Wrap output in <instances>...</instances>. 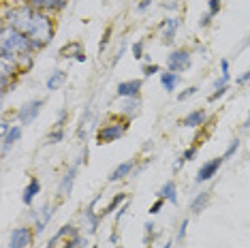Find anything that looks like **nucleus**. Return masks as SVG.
<instances>
[{
  "label": "nucleus",
  "mask_w": 250,
  "mask_h": 248,
  "mask_svg": "<svg viewBox=\"0 0 250 248\" xmlns=\"http://www.w3.org/2000/svg\"><path fill=\"white\" fill-rule=\"evenodd\" d=\"M141 88H144V80L141 77H135V80H124L118 83L116 88V97L118 99H135L141 94Z\"/></svg>",
  "instance_id": "nucleus-11"
},
{
  "label": "nucleus",
  "mask_w": 250,
  "mask_h": 248,
  "mask_svg": "<svg viewBox=\"0 0 250 248\" xmlns=\"http://www.w3.org/2000/svg\"><path fill=\"white\" fill-rule=\"evenodd\" d=\"M11 126H13V124H9L7 120H2V122H0V131H2V135H7V133L11 131Z\"/></svg>",
  "instance_id": "nucleus-45"
},
{
  "label": "nucleus",
  "mask_w": 250,
  "mask_h": 248,
  "mask_svg": "<svg viewBox=\"0 0 250 248\" xmlns=\"http://www.w3.org/2000/svg\"><path fill=\"white\" fill-rule=\"evenodd\" d=\"M88 246V238H86V233H79L75 235V238H69V240H64V244H62L60 248H86Z\"/></svg>",
  "instance_id": "nucleus-28"
},
{
  "label": "nucleus",
  "mask_w": 250,
  "mask_h": 248,
  "mask_svg": "<svg viewBox=\"0 0 250 248\" xmlns=\"http://www.w3.org/2000/svg\"><path fill=\"white\" fill-rule=\"evenodd\" d=\"M167 71H173V73H186L190 69V64H192V54L188 52L186 47H178V49H171L167 56Z\"/></svg>",
  "instance_id": "nucleus-5"
},
{
  "label": "nucleus",
  "mask_w": 250,
  "mask_h": 248,
  "mask_svg": "<svg viewBox=\"0 0 250 248\" xmlns=\"http://www.w3.org/2000/svg\"><path fill=\"white\" fill-rule=\"evenodd\" d=\"M2 20L7 26L24 32L32 41L35 52H41V49H45L54 41V35H56L54 18L49 13H45V11L35 9L26 0L21 4H9V7H4Z\"/></svg>",
  "instance_id": "nucleus-1"
},
{
  "label": "nucleus",
  "mask_w": 250,
  "mask_h": 248,
  "mask_svg": "<svg viewBox=\"0 0 250 248\" xmlns=\"http://www.w3.org/2000/svg\"><path fill=\"white\" fill-rule=\"evenodd\" d=\"M111 35H113V28L107 26L103 30V37H101V41H99V54H103L107 49V45H109V41H111Z\"/></svg>",
  "instance_id": "nucleus-33"
},
{
  "label": "nucleus",
  "mask_w": 250,
  "mask_h": 248,
  "mask_svg": "<svg viewBox=\"0 0 250 248\" xmlns=\"http://www.w3.org/2000/svg\"><path fill=\"white\" fill-rule=\"evenodd\" d=\"M209 199H212V190H203V193H199V195L195 197V199L190 201V212H192V214L203 212V210L208 207Z\"/></svg>",
  "instance_id": "nucleus-25"
},
{
  "label": "nucleus",
  "mask_w": 250,
  "mask_h": 248,
  "mask_svg": "<svg viewBox=\"0 0 250 248\" xmlns=\"http://www.w3.org/2000/svg\"><path fill=\"white\" fill-rule=\"evenodd\" d=\"M90 248H99V246H96V244H92V246H90Z\"/></svg>",
  "instance_id": "nucleus-49"
},
{
  "label": "nucleus",
  "mask_w": 250,
  "mask_h": 248,
  "mask_svg": "<svg viewBox=\"0 0 250 248\" xmlns=\"http://www.w3.org/2000/svg\"><path fill=\"white\" fill-rule=\"evenodd\" d=\"M150 4H152V0H141V2L137 4V11H139V13H144V11L150 9Z\"/></svg>",
  "instance_id": "nucleus-44"
},
{
  "label": "nucleus",
  "mask_w": 250,
  "mask_h": 248,
  "mask_svg": "<svg viewBox=\"0 0 250 248\" xmlns=\"http://www.w3.org/2000/svg\"><path fill=\"white\" fill-rule=\"evenodd\" d=\"M240 145H242V139H240V137H233L231 142H229V145H227V150H225L223 159H225V161L233 159V156H235L237 152H240Z\"/></svg>",
  "instance_id": "nucleus-29"
},
{
  "label": "nucleus",
  "mask_w": 250,
  "mask_h": 248,
  "mask_svg": "<svg viewBox=\"0 0 250 248\" xmlns=\"http://www.w3.org/2000/svg\"><path fill=\"white\" fill-rule=\"evenodd\" d=\"M244 128H250V111H248V116H246V120H244Z\"/></svg>",
  "instance_id": "nucleus-47"
},
{
  "label": "nucleus",
  "mask_w": 250,
  "mask_h": 248,
  "mask_svg": "<svg viewBox=\"0 0 250 248\" xmlns=\"http://www.w3.org/2000/svg\"><path fill=\"white\" fill-rule=\"evenodd\" d=\"M163 7H165V9H171V11H173L175 7H178V4H175V2H165V4H163Z\"/></svg>",
  "instance_id": "nucleus-46"
},
{
  "label": "nucleus",
  "mask_w": 250,
  "mask_h": 248,
  "mask_svg": "<svg viewBox=\"0 0 250 248\" xmlns=\"http://www.w3.org/2000/svg\"><path fill=\"white\" fill-rule=\"evenodd\" d=\"M197 154H199V145H190V148H186L184 152H182V156L178 159V163H175V169H180L184 163H188V161H195Z\"/></svg>",
  "instance_id": "nucleus-27"
},
{
  "label": "nucleus",
  "mask_w": 250,
  "mask_h": 248,
  "mask_svg": "<svg viewBox=\"0 0 250 248\" xmlns=\"http://www.w3.org/2000/svg\"><path fill=\"white\" fill-rule=\"evenodd\" d=\"M20 75H24V73H21V69L15 64V62L0 60V92H2V97H7L11 86L18 83Z\"/></svg>",
  "instance_id": "nucleus-4"
},
{
  "label": "nucleus",
  "mask_w": 250,
  "mask_h": 248,
  "mask_svg": "<svg viewBox=\"0 0 250 248\" xmlns=\"http://www.w3.org/2000/svg\"><path fill=\"white\" fill-rule=\"evenodd\" d=\"M79 165H82V159L64 171V176L60 178V184H58V197H69L73 193V186H75V180H77V173H79Z\"/></svg>",
  "instance_id": "nucleus-10"
},
{
  "label": "nucleus",
  "mask_w": 250,
  "mask_h": 248,
  "mask_svg": "<svg viewBox=\"0 0 250 248\" xmlns=\"http://www.w3.org/2000/svg\"><path fill=\"white\" fill-rule=\"evenodd\" d=\"M66 118H69V109H66V107H62V109L58 111V116H56V128H64Z\"/></svg>",
  "instance_id": "nucleus-37"
},
{
  "label": "nucleus",
  "mask_w": 250,
  "mask_h": 248,
  "mask_svg": "<svg viewBox=\"0 0 250 248\" xmlns=\"http://www.w3.org/2000/svg\"><path fill=\"white\" fill-rule=\"evenodd\" d=\"M128 124H130V120H126V118L103 124V126L96 131V144L105 145V144H113V142H118V139H122L124 133L128 131Z\"/></svg>",
  "instance_id": "nucleus-3"
},
{
  "label": "nucleus",
  "mask_w": 250,
  "mask_h": 248,
  "mask_svg": "<svg viewBox=\"0 0 250 248\" xmlns=\"http://www.w3.org/2000/svg\"><path fill=\"white\" fill-rule=\"evenodd\" d=\"M173 244H175V240H169V242H165L163 248H173Z\"/></svg>",
  "instance_id": "nucleus-48"
},
{
  "label": "nucleus",
  "mask_w": 250,
  "mask_h": 248,
  "mask_svg": "<svg viewBox=\"0 0 250 248\" xmlns=\"http://www.w3.org/2000/svg\"><path fill=\"white\" fill-rule=\"evenodd\" d=\"M21 128H24L21 124H13L11 131L7 135H2V154H7V152L21 139Z\"/></svg>",
  "instance_id": "nucleus-21"
},
{
  "label": "nucleus",
  "mask_w": 250,
  "mask_h": 248,
  "mask_svg": "<svg viewBox=\"0 0 250 248\" xmlns=\"http://www.w3.org/2000/svg\"><path fill=\"white\" fill-rule=\"evenodd\" d=\"M165 204H167V201H165V199H161V197H158V199L154 201V204L150 206V210H147V212H150V216H156V214H158V212H161L163 207H165Z\"/></svg>",
  "instance_id": "nucleus-38"
},
{
  "label": "nucleus",
  "mask_w": 250,
  "mask_h": 248,
  "mask_svg": "<svg viewBox=\"0 0 250 248\" xmlns=\"http://www.w3.org/2000/svg\"><path fill=\"white\" fill-rule=\"evenodd\" d=\"M158 77H161L163 90H167V92H175V88H178L182 82V75L180 73H173V71H163Z\"/></svg>",
  "instance_id": "nucleus-23"
},
{
  "label": "nucleus",
  "mask_w": 250,
  "mask_h": 248,
  "mask_svg": "<svg viewBox=\"0 0 250 248\" xmlns=\"http://www.w3.org/2000/svg\"><path fill=\"white\" fill-rule=\"evenodd\" d=\"M64 83H66V71L56 69V71L49 73V77L45 80V88H47L49 92H56V90H60Z\"/></svg>",
  "instance_id": "nucleus-22"
},
{
  "label": "nucleus",
  "mask_w": 250,
  "mask_h": 248,
  "mask_svg": "<svg viewBox=\"0 0 250 248\" xmlns=\"http://www.w3.org/2000/svg\"><path fill=\"white\" fill-rule=\"evenodd\" d=\"M186 231H188V218H184V221L180 223L178 233H175V244H182V242L186 240Z\"/></svg>",
  "instance_id": "nucleus-34"
},
{
  "label": "nucleus",
  "mask_w": 250,
  "mask_h": 248,
  "mask_svg": "<svg viewBox=\"0 0 250 248\" xmlns=\"http://www.w3.org/2000/svg\"><path fill=\"white\" fill-rule=\"evenodd\" d=\"M39 193H41V180H39V178H30V180H28V184H26V188H24V193H21V204L30 207L32 201L39 197Z\"/></svg>",
  "instance_id": "nucleus-19"
},
{
  "label": "nucleus",
  "mask_w": 250,
  "mask_h": 248,
  "mask_svg": "<svg viewBox=\"0 0 250 248\" xmlns=\"http://www.w3.org/2000/svg\"><path fill=\"white\" fill-rule=\"evenodd\" d=\"M135 159H130V161H124V163H120L113 171L109 173V182H118V180H124V178H128V176H133V169H135Z\"/></svg>",
  "instance_id": "nucleus-20"
},
{
  "label": "nucleus",
  "mask_w": 250,
  "mask_h": 248,
  "mask_svg": "<svg viewBox=\"0 0 250 248\" xmlns=\"http://www.w3.org/2000/svg\"><path fill=\"white\" fill-rule=\"evenodd\" d=\"M64 137H66V131H64V128H56V126H54L52 131H49V135H47V142H45V144L56 145V144H60Z\"/></svg>",
  "instance_id": "nucleus-30"
},
{
  "label": "nucleus",
  "mask_w": 250,
  "mask_h": 248,
  "mask_svg": "<svg viewBox=\"0 0 250 248\" xmlns=\"http://www.w3.org/2000/svg\"><path fill=\"white\" fill-rule=\"evenodd\" d=\"M58 56L62 60H75V62H86L88 56H86V49H83V45L79 41H71L66 45H62Z\"/></svg>",
  "instance_id": "nucleus-12"
},
{
  "label": "nucleus",
  "mask_w": 250,
  "mask_h": 248,
  "mask_svg": "<svg viewBox=\"0 0 250 248\" xmlns=\"http://www.w3.org/2000/svg\"><path fill=\"white\" fill-rule=\"evenodd\" d=\"M35 235L37 231H32V227H15L9 233V248H28Z\"/></svg>",
  "instance_id": "nucleus-9"
},
{
  "label": "nucleus",
  "mask_w": 250,
  "mask_h": 248,
  "mask_svg": "<svg viewBox=\"0 0 250 248\" xmlns=\"http://www.w3.org/2000/svg\"><path fill=\"white\" fill-rule=\"evenodd\" d=\"M220 77H223L225 82H231V66H229V60L227 58L220 60Z\"/></svg>",
  "instance_id": "nucleus-36"
},
{
  "label": "nucleus",
  "mask_w": 250,
  "mask_h": 248,
  "mask_svg": "<svg viewBox=\"0 0 250 248\" xmlns=\"http://www.w3.org/2000/svg\"><path fill=\"white\" fill-rule=\"evenodd\" d=\"M26 2H30L32 7L39 9V11H45V13H49V15H56V13H60V11L66 9L69 0H26Z\"/></svg>",
  "instance_id": "nucleus-16"
},
{
  "label": "nucleus",
  "mask_w": 250,
  "mask_h": 248,
  "mask_svg": "<svg viewBox=\"0 0 250 248\" xmlns=\"http://www.w3.org/2000/svg\"><path fill=\"white\" fill-rule=\"evenodd\" d=\"M180 24L182 21L178 18H165L161 21V41L165 45H171L175 41V35H178V30H180Z\"/></svg>",
  "instance_id": "nucleus-14"
},
{
  "label": "nucleus",
  "mask_w": 250,
  "mask_h": 248,
  "mask_svg": "<svg viewBox=\"0 0 250 248\" xmlns=\"http://www.w3.org/2000/svg\"><path fill=\"white\" fill-rule=\"evenodd\" d=\"M212 20H214L212 13H203L201 18H199V28H208L209 24H212Z\"/></svg>",
  "instance_id": "nucleus-41"
},
{
  "label": "nucleus",
  "mask_w": 250,
  "mask_h": 248,
  "mask_svg": "<svg viewBox=\"0 0 250 248\" xmlns=\"http://www.w3.org/2000/svg\"><path fill=\"white\" fill-rule=\"evenodd\" d=\"M75 235H79V227H75L73 223H69V225H62V227H60L58 231H56L52 238H49V242H47V246H45V248H58V246L64 244V240L75 238Z\"/></svg>",
  "instance_id": "nucleus-13"
},
{
  "label": "nucleus",
  "mask_w": 250,
  "mask_h": 248,
  "mask_svg": "<svg viewBox=\"0 0 250 248\" xmlns=\"http://www.w3.org/2000/svg\"><path fill=\"white\" fill-rule=\"evenodd\" d=\"M126 199H128V195H126V193H118V195H113V197H111V201L105 206V210L101 212V218L109 216V214H116V212H118V207H120L122 204H126Z\"/></svg>",
  "instance_id": "nucleus-26"
},
{
  "label": "nucleus",
  "mask_w": 250,
  "mask_h": 248,
  "mask_svg": "<svg viewBox=\"0 0 250 248\" xmlns=\"http://www.w3.org/2000/svg\"><path fill=\"white\" fill-rule=\"evenodd\" d=\"M130 54H133L135 60H144L146 58V41H144V39H139V41L133 43V47H130Z\"/></svg>",
  "instance_id": "nucleus-31"
},
{
  "label": "nucleus",
  "mask_w": 250,
  "mask_h": 248,
  "mask_svg": "<svg viewBox=\"0 0 250 248\" xmlns=\"http://www.w3.org/2000/svg\"><path fill=\"white\" fill-rule=\"evenodd\" d=\"M126 212H128V201H126V204H122L120 207H118V212L113 214V221H116V225L122 221V218H124V214H126Z\"/></svg>",
  "instance_id": "nucleus-40"
},
{
  "label": "nucleus",
  "mask_w": 250,
  "mask_h": 248,
  "mask_svg": "<svg viewBox=\"0 0 250 248\" xmlns=\"http://www.w3.org/2000/svg\"><path fill=\"white\" fill-rule=\"evenodd\" d=\"M197 92H199V86H188L186 90H182V92L178 94V101H180V103H184V101H188V99L195 97Z\"/></svg>",
  "instance_id": "nucleus-35"
},
{
  "label": "nucleus",
  "mask_w": 250,
  "mask_h": 248,
  "mask_svg": "<svg viewBox=\"0 0 250 248\" xmlns=\"http://www.w3.org/2000/svg\"><path fill=\"white\" fill-rule=\"evenodd\" d=\"M248 82H250V69L237 77V86H244V83H248Z\"/></svg>",
  "instance_id": "nucleus-43"
},
{
  "label": "nucleus",
  "mask_w": 250,
  "mask_h": 248,
  "mask_svg": "<svg viewBox=\"0 0 250 248\" xmlns=\"http://www.w3.org/2000/svg\"><path fill=\"white\" fill-rule=\"evenodd\" d=\"M99 201H101V193L96 195L92 201H90L88 207L82 214V225L86 227V235H94L96 233V227H99V223L103 221V218H101V212H96V204H99Z\"/></svg>",
  "instance_id": "nucleus-7"
},
{
  "label": "nucleus",
  "mask_w": 250,
  "mask_h": 248,
  "mask_svg": "<svg viewBox=\"0 0 250 248\" xmlns=\"http://www.w3.org/2000/svg\"><path fill=\"white\" fill-rule=\"evenodd\" d=\"M182 126H186V128H201V126H206L208 124V111L206 109H192L188 111L184 118L180 120Z\"/></svg>",
  "instance_id": "nucleus-17"
},
{
  "label": "nucleus",
  "mask_w": 250,
  "mask_h": 248,
  "mask_svg": "<svg viewBox=\"0 0 250 248\" xmlns=\"http://www.w3.org/2000/svg\"><path fill=\"white\" fill-rule=\"evenodd\" d=\"M141 73H144V77H152V75H161L163 69H161V64H156V62H147V64L141 66Z\"/></svg>",
  "instance_id": "nucleus-32"
},
{
  "label": "nucleus",
  "mask_w": 250,
  "mask_h": 248,
  "mask_svg": "<svg viewBox=\"0 0 250 248\" xmlns=\"http://www.w3.org/2000/svg\"><path fill=\"white\" fill-rule=\"evenodd\" d=\"M124 52H126V43H122V45H120V49H118V54L113 56V60H111V66H116L118 62H120V58L124 56Z\"/></svg>",
  "instance_id": "nucleus-42"
},
{
  "label": "nucleus",
  "mask_w": 250,
  "mask_h": 248,
  "mask_svg": "<svg viewBox=\"0 0 250 248\" xmlns=\"http://www.w3.org/2000/svg\"><path fill=\"white\" fill-rule=\"evenodd\" d=\"M158 197L165 199L167 204H171V206L178 204V186H175L173 180H167V182L161 186V190H158Z\"/></svg>",
  "instance_id": "nucleus-24"
},
{
  "label": "nucleus",
  "mask_w": 250,
  "mask_h": 248,
  "mask_svg": "<svg viewBox=\"0 0 250 248\" xmlns=\"http://www.w3.org/2000/svg\"><path fill=\"white\" fill-rule=\"evenodd\" d=\"M225 159L223 156H216V159H209V161H206L201 167H199V171H197V176H195V182L197 184H206V182H209L216 173L220 171V167L225 165Z\"/></svg>",
  "instance_id": "nucleus-8"
},
{
  "label": "nucleus",
  "mask_w": 250,
  "mask_h": 248,
  "mask_svg": "<svg viewBox=\"0 0 250 248\" xmlns=\"http://www.w3.org/2000/svg\"><path fill=\"white\" fill-rule=\"evenodd\" d=\"M35 47L32 41L24 32L15 30L7 24L0 28V60H9L21 69V73H28L35 64Z\"/></svg>",
  "instance_id": "nucleus-2"
},
{
  "label": "nucleus",
  "mask_w": 250,
  "mask_h": 248,
  "mask_svg": "<svg viewBox=\"0 0 250 248\" xmlns=\"http://www.w3.org/2000/svg\"><path fill=\"white\" fill-rule=\"evenodd\" d=\"M220 7H223V4H220V0H208V13H212L214 18L220 13Z\"/></svg>",
  "instance_id": "nucleus-39"
},
{
  "label": "nucleus",
  "mask_w": 250,
  "mask_h": 248,
  "mask_svg": "<svg viewBox=\"0 0 250 248\" xmlns=\"http://www.w3.org/2000/svg\"><path fill=\"white\" fill-rule=\"evenodd\" d=\"M54 210H56V207H54L52 204H45L41 210L32 212V221H35V231H37V235L43 233L45 227L49 225V221H52V216H54Z\"/></svg>",
  "instance_id": "nucleus-15"
},
{
  "label": "nucleus",
  "mask_w": 250,
  "mask_h": 248,
  "mask_svg": "<svg viewBox=\"0 0 250 248\" xmlns=\"http://www.w3.org/2000/svg\"><path fill=\"white\" fill-rule=\"evenodd\" d=\"M43 107H45V99L26 101V103L18 109V114H15V118H18V124H21V126H28V124H32L39 118V114L43 111Z\"/></svg>",
  "instance_id": "nucleus-6"
},
{
  "label": "nucleus",
  "mask_w": 250,
  "mask_h": 248,
  "mask_svg": "<svg viewBox=\"0 0 250 248\" xmlns=\"http://www.w3.org/2000/svg\"><path fill=\"white\" fill-rule=\"evenodd\" d=\"M141 109V99L135 97V99H120V105H118V114L126 120H133L135 116L139 114Z\"/></svg>",
  "instance_id": "nucleus-18"
}]
</instances>
